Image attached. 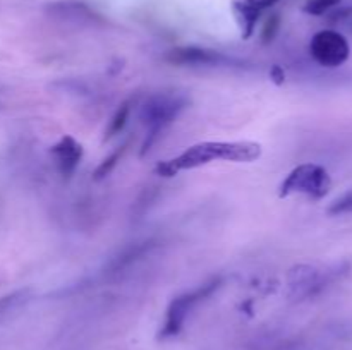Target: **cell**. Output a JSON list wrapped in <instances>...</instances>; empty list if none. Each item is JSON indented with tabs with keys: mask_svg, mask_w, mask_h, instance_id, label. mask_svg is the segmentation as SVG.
<instances>
[{
	"mask_svg": "<svg viewBox=\"0 0 352 350\" xmlns=\"http://www.w3.org/2000/svg\"><path fill=\"white\" fill-rule=\"evenodd\" d=\"M270 78H272V81L275 82V84L280 86L282 82L285 81L284 69H282L280 65H274V67H272V71H270Z\"/></svg>",
	"mask_w": 352,
	"mask_h": 350,
	"instance_id": "15",
	"label": "cell"
},
{
	"mask_svg": "<svg viewBox=\"0 0 352 350\" xmlns=\"http://www.w3.org/2000/svg\"><path fill=\"white\" fill-rule=\"evenodd\" d=\"M336 277V271H320L313 266H299L291 275V287L298 292V297L316 295L330 280Z\"/></svg>",
	"mask_w": 352,
	"mask_h": 350,
	"instance_id": "9",
	"label": "cell"
},
{
	"mask_svg": "<svg viewBox=\"0 0 352 350\" xmlns=\"http://www.w3.org/2000/svg\"><path fill=\"white\" fill-rule=\"evenodd\" d=\"M329 215L340 216V215H352V189L344 192L340 198H337L332 205L329 206Z\"/></svg>",
	"mask_w": 352,
	"mask_h": 350,
	"instance_id": "12",
	"label": "cell"
},
{
	"mask_svg": "<svg viewBox=\"0 0 352 350\" xmlns=\"http://www.w3.org/2000/svg\"><path fill=\"white\" fill-rule=\"evenodd\" d=\"M332 187V178L327 168L316 163H302L289 172L278 187V196L287 198L291 194H305L313 201L325 198Z\"/></svg>",
	"mask_w": 352,
	"mask_h": 350,
	"instance_id": "3",
	"label": "cell"
},
{
	"mask_svg": "<svg viewBox=\"0 0 352 350\" xmlns=\"http://www.w3.org/2000/svg\"><path fill=\"white\" fill-rule=\"evenodd\" d=\"M131 108H133V100H126L124 103H120V106L116 110L112 119H110L109 127H107L105 139H112L113 136L122 132V129L127 124V119L131 115Z\"/></svg>",
	"mask_w": 352,
	"mask_h": 350,
	"instance_id": "10",
	"label": "cell"
},
{
	"mask_svg": "<svg viewBox=\"0 0 352 350\" xmlns=\"http://www.w3.org/2000/svg\"><path fill=\"white\" fill-rule=\"evenodd\" d=\"M309 54H311L313 60L322 67L336 69L349 60L351 45L347 38L339 31L323 30L311 38Z\"/></svg>",
	"mask_w": 352,
	"mask_h": 350,
	"instance_id": "5",
	"label": "cell"
},
{
	"mask_svg": "<svg viewBox=\"0 0 352 350\" xmlns=\"http://www.w3.org/2000/svg\"><path fill=\"white\" fill-rule=\"evenodd\" d=\"M50 153L54 156L55 165H57L58 174L64 178H71L81 163L82 144L72 136L65 134L50 148Z\"/></svg>",
	"mask_w": 352,
	"mask_h": 350,
	"instance_id": "8",
	"label": "cell"
},
{
	"mask_svg": "<svg viewBox=\"0 0 352 350\" xmlns=\"http://www.w3.org/2000/svg\"><path fill=\"white\" fill-rule=\"evenodd\" d=\"M342 0H306L305 12L311 14V16H322V14L329 12L330 9L337 7Z\"/></svg>",
	"mask_w": 352,
	"mask_h": 350,
	"instance_id": "13",
	"label": "cell"
},
{
	"mask_svg": "<svg viewBox=\"0 0 352 350\" xmlns=\"http://www.w3.org/2000/svg\"><path fill=\"white\" fill-rule=\"evenodd\" d=\"M277 2L280 0H232V12L239 24L243 40H250L253 36L263 10L270 9Z\"/></svg>",
	"mask_w": 352,
	"mask_h": 350,
	"instance_id": "7",
	"label": "cell"
},
{
	"mask_svg": "<svg viewBox=\"0 0 352 350\" xmlns=\"http://www.w3.org/2000/svg\"><path fill=\"white\" fill-rule=\"evenodd\" d=\"M278 30H280V16L278 14H272L265 23L263 31H261V43L268 45L275 40Z\"/></svg>",
	"mask_w": 352,
	"mask_h": 350,
	"instance_id": "14",
	"label": "cell"
},
{
	"mask_svg": "<svg viewBox=\"0 0 352 350\" xmlns=\"http://www.w3.org/2000/svg\"><path fill=\"white\" fill-rule=\"evenodd\" d=\"M220 285H222V278H212V280L206 281V283L196 287L195 290L186 292V294L175 297L174 301L168 304L164 326H162L160 329V338H172V336L177 335L182 329V326H184L188 316L191 314L192 309H195L199 302H203L205 299H208L210 295L215 294L220 288Z\"/></svg>",
	"mask_w": 352,
	"mask_h": 350,
	"instance_id": "4",
	"label": "cell"
},
{
	"mask_svg": "<svg viewBox=\"0 0 352 350\" xmlns=\"http://www.w3.org/2000/svg\"><path fill=\"white\" fill-rule=\"evenodd\" d=\"M261 156V144L253 141H205L189 146L177 156L160 161L155 168L160 177H174L182 170L203 167L215 160L236 161V163H251Z\"/></svg>",
	"mask_w": 352,
	"mask_h": 350,
	"instance_id": "1",
	"label": "cell"
},
{
	"mask_svg": "<svg viewBox=\"0 0 352 350\" xmlns=\"http://www.w3.org/2000/svg\"><path fill=\"white\" fill-rule=\"evenodd\" d=\"M165 60L179 67H243V62L237 58L199 47L172 48L165 55Z\"/></svg>",
	"mask_w": 352,
	"mask_h": 350,
	"instance_id": "6",
	"label": "cell"
},
{
	"mask_svg": "<svg viewBox=\"0 0 352 350\" xmlns=\"http://www.w3.org/2000/svg\"><path fill=\"white\" fill-rule=\"evenodd\" d=\"M186 106H188V98L181 95L158 93L146 100L141 108V120L146 126V139L143 141V146H141V156H144L151 150L165 127L170 126Z\"/></svg>",
	"mask_w": 352,
	"mask_h": 350,
	"instance_id": "2",
	"label": "cell"
},
{
	"mask_svg": "<svg viewBox=\"0 0 352 350\" xmlns=\"http://www.w3.org/2000/svg\"><path fill=\"white\" fill-rule=\"evenodd\" d=\"M126 150H127V144H124V146L117 148V150L113 151V153L110 154V156H107L105 160H103L102 163L98 165V168H96L95 174H93V178H95V180H103V178H105L107 175H110V172H112L113 168L117 167V163H119V161H120V158L124 156Z\"/></svg>",
	"mask_w": 352,
	"mask_h": 350,
	"instance_id": "11",
	"label": "cell"
}]
</instances>
